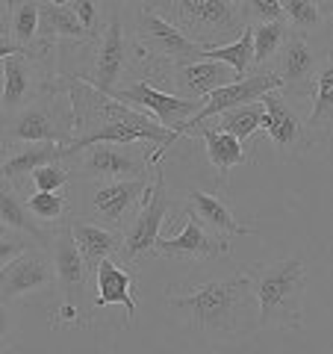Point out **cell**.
<instances>
[{"mask_svg":"<svg viewBox=\"0 0 333 354\" xmlns=\"http://www.w3.org/2000/svg\"><path fill=\"white\" fill-rule=\"evenodd\" d=\"M165 301L204 342H239L260 330L257 298L245 269L230 278L169 286Z\"/></svg>","mask_w":333,"mask_h":354,"instance_id":"6da1fadb","label":"cell"},{"mask_svg":"<svg viewBox=\"0 0 333 354\" xmlns=\"http://www.w3.org/2000/svg\"><path fill=\"white\" fill-rule=\"evenodd\" d=\"M71 97L74 109V139L65 148L68 157L80 153L95 142H151V165H160L171 148V127L160 124L145 109L124 106V101L101 92L80 77L59 80Z\"/></svg>","mask_w":333,"mask_h":354,"instance_id":"7a4b0ae2","label":"cell"},{"mask_svg":"<svg viewBox=\"0 0 333 354\" xmlns=\"http://www.w3.org/2000/svg\"><path fill=\"white\" fill-rule=\"evenodd\" d=\"M245 272L254 286V298H257L260 328H304V292L310 283V269L304 257L251 263L245 266Z\"/></svg>","mask_w":333,"mask_h":354,"instance_id":"3957f363","label":"cell"},{"mask_svg":"<svg viewBox=\"0 0 333 354\" xmlns=\"http://www.w3.org/2000/svg\"><path fill=\"white\" fill-rule=\"evenodd\" d=\"M0 136L6 142H59L68 148L74 139V109L65 86L44 88L27 106L3 115Z\"/></svg>","mask_w":333,"mask_h":354,"instance_id":"277c9868","label":"cell"},{"mask_svg":"<svg viewBox=\"0 0 333 354\" xmlns=\"http://www.w3.org/2000/svg\"><path fill=\"white\" fill-rule=\"evenodd\" d=\"M198 44H216L248 27L239 0H145Z\"/></svg>","mask_w":333,"mask_h":354,"instance_id":"5b68a950","label":"cell"},{"mask_svg":"<svg viewBox=\"0 0 333 354\" xmlns=\"http://www.w3.org/2000/svg\"><path fill=\"white\" fill-rule=\"evenodd\" d=\"M136 41L139 53H145L148 59V74L157 80L165 77V68L171 74L177 65L204 59V44L189 39L183 30H177L171 21H165L148 3H142L136 12Z\"/></svg>","mask_w":333,"mask_h":354,"instance_id":"8992f818","label":"cell"},{"mask_svg":"<svg viewBox=\"0 0 333 354\" xmlns=\"http://www.w3.org/2000/svg\"><path fill=\"white\" fill-rule=\"evenodd\" d=\"M171 209V192L165 183V174L157 171L153 183L148 186V192L142 195V201L136 207V216L124 230V242H121V260L124 263H142L148 257H157V242L160 230L169 218Z\"/></svg>","mask_w":333,"mask_h":354,"instance_id":"52a82bcc","label":"cell"},{"mask_svg":"<svg viewBox=\"0 0 333 354\" xmlns=\"http://www.w3.org/2000/svg\"><path fill=\"white\" fill-rule=\"evenodd\" d=\"M260 104L265 106V121L263 133L269 139V145L277 151V160H292L298 153H304L310 148L307 139V109L304 104L292 101L289 95H283V88H272L260 97Z\"/></svg>","mask_w":333,"mask_h":354,"instance_id":"ba28073f","label":"cell"},{"mask_svg":"<svg viewBox=\"0 0 333 354\" xmlns=\"http://www.w3.org/2000/svg\"><path fill=\"white\" fill-rule=\"evenodd\" d=\"M151 151L139 142H95L80 151L77 171L88 180H124V177H148Z\"/></svg>","mask_w":333,"mask_h":354,"instance_id":"9c48e42d","label":"cell"},{"mask_svg":"<svg viewBox=\"0 0 333 354\" xmlns=\"http://www.w3.org/2000/svg\"><path fill=\"white\" fill-rule=\"evenodd\" d=\"M318 53L316 48L310 44L307 32L301 30H289V36L283 39L280 50L274 53V71L280 77V88L283 95H289L292 101L310 106V95H313V86H316V74H318Z\"/></svg>","mask_w":333,"mask_h":354,"instance_id":"30bf717a","label":"cell"},{"mask_svg":"<svg viewBox=\"0 0 333 354\" xmlns=\"http://www.w3.org/2000/svg\"><path fill=\"white\" fill-rule=\"evenodd\" d=\"M272 88H280V77H277L274 71L269 68H263L257 74H251V77H242V80H233L227 86H218L216 92H209L201 106H198V113L183 121L180 127H174L171 130V145L180 136H189V133H195L201 124H207L209 118H216L218 113H225V109L230 106H239V104H251V101H260V97L265 92H272Z\"/></svg>","mask_w":333,"mask_h":354,"instance_id":"8fae6325","label":"cell"},{"mask_svg":"<svg viewBox=\"0 0 333 354\" xmlns=\"http://www.w3.org/2000/svg\"><path fill=\"white\" fill-rule=\"evenodd\" d=\"M148 177H124V180H95L83 189L86 218L106 227H121L130 209H136L142 195L148 192Z\"/></svg>","mask_w":333,"mask_h":354,"instance_id":"7c38bea8","label":"cell"},{"mask_svg":"<svg viewBox=\"0 0 333 354\" xmlns=\"http://www.w3.org/2000/svg\"><path fill=\"white\" fill-rule=\"evenodd\" d=\"M41 53H12L3 59V95H0V109L3 115L27 106L32 97H39L44 83H53V68L44 65Z\"/></svg>","mask_w":333,"mask_h":354,"instance_id":"4fadbf2b","label":"cell"},{"mask_svg":"<svg viewBox=\"0 0 333 354\" xmlns=\"http://www.w3.org/2000/svg\"><path fill=\"white\" fill-rule=\"evenodd\" d=\"M39 248H27L24 254H18L12 263L3 266L0 272V295L9 298V301H24V298L41 295L48 292L53 283H57V266L53 257Z\"/></svg>","mask_w":333,"mask_h":354,"instance_id":"5bb4252c","label":"cell"},{"mask_svg":"<svg viewBox=\"0 0 333 354\" xmlns=\"http://www.w3.org/2000/svg\"><path fill=\"white\" fill-rule=\"evenodd\" d=\"M113 97H118V101H124L136 109H145V113H151L160 124L171 127V130L180 127L183 121H189L198 113V106H201V101H192V97L162 92V88H157L148 80V77L145 80H133L124 88H115Z\"/></svg>","mask_w":333,"mask_h":354,"instance_id":"9a60e30c","label":"cell"},{"mask_svg":"<svg viewBox=\"0 0 333 354\" xmlns=\"http://www.w3.org/2000/svg\"><path fill=\"white\" fill-rule=\"evenodd\" d=\"M127 59H130V44H127L124 21H121V15L113 12L101 32V41H97L92 74H80V80L92 83L95 88H101L106 95H113L118 88L121 74L127 68Z\"/></svg>","mask_w":333,"mask_h":354,"instance_id":"2e32d148","label":"cell"},{"mask_svg":"<svg viewBox=\"0 0 333 354\" xmlns=\"http://www.w3.org/2000/svg\"><path fill=\"white\" fill-rule=\"evenodd\" d=\"M230 254V236L216 234L207 225H201L195 216L183 221L177 236H160L157 257H180V260H216Z\"/></svg>","mask_w":333,"mask_h":354,"instance_id":"e0dca14e","label":"cell"},{"mask_svg":"<svg viewBox=\"0 0 333 354\" xmlns=\"http://www.w3.org/2000/svg\"><path fill=\"white\" fill-rule=\"evenodd\" d=\"M50 257L57 266V286L59 298L65 301L80 304L86 298V281H88V266L83 260V251L77 245V239L71 234V221H65L53 230L50 239Z\"/></svg>","mask_w":333,"mask_h":354,"instance_id":"ac0fdd59","label":"cell"},{"mask_svg":"<svg viewBox=\"0 0 333 354\" xmlns=\"http://www.w3.org/2000/svg\"><path fill=\"white\" fill-rule=\"evenodd\" d=\"M53 160H68V151L59 142H6V153L0 162V183L21 192L32 171Z\"/></svg>","mask_w":333,"mask_h":354,"instance_id":"d6986e66","label":"cell"},{"mask_svg":"<svg viewBox=\"0 0 333 354\" xmlns=\"http://www.w3.org/2000/svg\"><path fill=\"white\" fill-rule=\"evenodd\" d=\"M88 39H92V32L83 27V21L77 18L74 6L68 3V0H65V3H57V0H41V24H39V39H36V44H32V53L48 57L57 41L83 44Z\"/></svg>","mask_w":333,"mask_h":354,"instance_id":"ffe728a7","label":"cell"},{"mask_svg":"<svg viewBox=\"0 0 333 354\" xmlns=\"http://www.w3.org/2000/svg\"><path fill=\"white\" fill-rule=\"evenodd\" d=\"M304 124L310 145H327L333 139V50H327L318 65Z\"/></svg>","mask_w":333,"mask_h":354,"instance_id":"44dd1931","label":"cell"},{"mask_svg":"<svg viewBox=\"0 0 333 354\" xmlns=\"http://www.w3.org/2000/svg\"><path fill=\"white\" fill-rule=\"evenodd\" d=\"M186 213L195 216L201 225H207L216 234L225 236H254L257 230L248 225H239L233 209L227 204V198L221 192H207V189H192L186 192Z\"/></svg>","mask_w":333,"mask_h":354,"instance_id":"7402d4cb","label":"cell"},{"mask_svg":"<svg viewBox=\"0 0 333 354\" xmlns=\"http://www.w3.org/2000/svg\"><path fill=\"white\" fill-rule=\"evenodd\" d=\"M95 286H97V298L92 310H88V319H92L97 310H104L109 304H124L127 310V328L136 319V301H133V272H127L124 266H118L113 257H104L95 269Z\"/></svg>","mask_w":333,"mask_h":354,"instance_id":"603a6c76","label":"cell"},{"mask_svg":"<svg viewBox=\"0 0 333 354\" xmlns=\"http://www.w3.org/2000/svg\"><path fill=\"white\" fill-rule=\"evenodd\" d=\"M171 80L183 88V97L192 101H204L209 92H216L218 86H227L233 80H242L227 62L221 59H195V62H183L171 71Z\"/></svg>","mask_w":333,"mask_h":354,"instance_id":"cb8c5ba5","label":"cell"},{"mask_svg":"<svg viewBox=\"0 0 333 354\" xmlns=\"http://www.w3.org/2000/svg\"><path fill=\"white\" fill-rule=\"evenodd\" d=\"M71 221V234L77 239V245L83 251V260L88 266V272L97 269V263L104 257H113V254H121V242H124V234L115 227L97 225L92 218H68Z\"/></svg>","mask_w":333,"mask_h":354,"instance_id":"d4e9b609","label":"cell"},{"mask_svg":"<svg viewBox=\"0 0 333 354\" xmlns=\"http://www.w3.org/2000/svg\"><path fill=\"white\" fill-rule=\"evenodd\" d=\"M195 133L204 139V145H207V157H209V162L216 165V171H218V183H221V186H227V174H230V169H236V165L251 162L245 145H242V139H236L233 133L221 130V127H213V124H201Z\"/></svg>","mask_w":333,"mask_h":354,"instance_id":"484cf974","label":"cell"},{"mask_svg":"<svg viewBox=\"0 0 333 354\" xmlns=\"http://www.w3.org/2000/svg\"><path fill=\"white\" fill-rule=\"evenodd\" d=\"M0 225L6 230H15V234H24V236H32L36 239V245H44L50 248V234H44V230L36 225V218L27 209V201L21 198L18 189L12 186L0 183Z\"/></svg>","mask_w":333,"mask_h":354,"instance_id":"4316f807","label":"cell"},{"mask_svg":"<svg viewBox=\"0 0 333 354\" xmlns=\"http://www.w3.org/2000/svg\"><path fill=\"white\" fill-rule=\"evenodd\" d=\"M39 24H41V0H9V18H6V32L18 44L32 50L39 39Z\"/></svg>","mask_w":333,"mask_h":354,"instance_id":"83f0119b","label":"cell"},{"mask_svg":"<svg viewBox=\"0 0 333 354\" xmlns=\"http://www.w3.org/2000/svg\"><path fill=\"white\" fill-rule=\"evenodd\" d=\"M204 59H221L236 71V77H248V71L254 68V30H251V24L233 41L204 44Z\"/></svg>","mask_w":333,"mask_h":354,"instance_id":"f1b7e54d","label":"cell"},{"mask_svg":"<svg viewBox=\"0 0 333 354\" xmlns=\"http://www.w3.org/2000/svg\"><path fill=\"white\" fill-rule=\"evenodd\" d=\"M263 121H265V106L260 101H251V104H239V106H230L225 113H218L213 127H221L233 133L236 139H251L257 130H263Z\"/></svg>","mask_w":333,"mask_h":354,"instance_id":"f546056e","label":"cell"},{"mask_svg":"<svg viewBox=\"0 0 333 354\" xmlns=\"http://www.w3.org/2000/svg\"><path fill=\"white\" fill-rule=\"evenodd\" d=\"M254 30V65H260V71L274 59V53L280 50L283 39L289 36V21H260L251 24Z\"/></svg>","mask_w":333,"mask_h":354,"instance_id":"4dcf8cb0","label":"cell"},{"mask_svg":"<svg viewBox=\"0 0 333 354\" xmlns=\"http://www.w3.org/2000/svg\"><path fill=\"white\" fill-rule=\"evenodd\" d=\"M68 207L71 201L65 198L62 192H32L27 195V209L32 213V218L41 221V225H53V221H62L65 216H68Z\"/></svg>","mask_w":333,"mask_h":354,"instance_id":"1f68e13d","label":"cell"},{"mask_svg":"<svg viewBox=\"0 0 333 354\" xmlns=\"http://www.w3.org/2000/svg\"><path fill=\"white\" fill-rule=\"evenodd\" d=\"M283 6V18L289 21L292 30H301V32H313L321 27V9L316 0H280Z\"/></svg>","mask_w":333,"mask_h":354,"instance_id":"d6a6232c","label":"cell"},{"mask_svg":"<svg viewBox=\"0 0 333 354\" xmlns=\"http://www.w3.org/2000/svg\"><path fill=\"white\" fill-rule=\"evenodd\" d=\"M68 180H71V171H68V165H65L62 160L39 165V169L32 171V177H30L32 189H39V192H59V189L68 186Z\"/></svg>","mask_w":333,"mask_h":354,"instance_id":"836d02e7","label":"cell"},{"mask_svg":"<svg viewBox=\"0 0 333 354\" xmlns=\"http://www.w3.org/2000/svg\"><path fill=\"white\" fill-rule=\"evenodd\" d=\"M242 12H245L248 24H260V21H286L280 0H239Z\"/></svg>","mask_w":333,"mask_h":354,"instance_id":"e575fe53","label":"cell"},{"mask_svg":"<svg viewBox=\"0 0 333 354\" xmlns=\"http://www.w3.org/2000/svg\"><path fill=\"white\" fill-rule=\"evenodd\" d=\"M32 236H24V234H15V230H9V234H0V272H3L6 263H12L18 254H24L30 245H32Z\"/></svg>","mask_w":333,"mask_h":354,"instance_id":"d590c367","label":"cell"},{"mask_svg":"<svg viewBox=\"0 0 333 354\" xmlns=\"http://www.w3.org/2000/svg\"><path fill=\"white\" fill-rule=\"evenodd\" d=\"M68 3L74 6L77 18L83 21V27L92 32H97V18H101V0H68Z\"/></svg>","mask_w":333,"mask_h":354,"instance_id":"8d00e7d4","label":"cell"},{"mask_svg":"<svg viewBox=\"0 0 333 354\" xmlns=\"http://www.w3.org/2000/svg\"><path fill=\"white\" fill-rule=\"evenodd\" d=\"M15 301H9V298L0 295V351L9 346V339H12V330H15V310H12Z\"/></svg>","mask_w":333,"mask_h":354,"instance_id":"74e56055","label":"cell"},{"mask_svg":"<svg viewBox=\"0 0 333 354\" xmlns=\"http://www.w3.org/2000/svg\"><path fill=\"white\" fill-rule=\"evenodd\" d=\"M12 53H32V50H27L24 44H18L9 32H0V62H3L6 57H12Z\"/></svg>","mask_w":333,"mask_h":354,"instance_id":"f35d334b","label":"cell"},{"mask_svg":"<svg viewBox=\"0 0 333 354\" xmlns=\"http://www.w3.org/2000/svg\"><path fill=\"white\" fill-rule=\"evenodd\" d=\"M318 9H321V18L333 21V0H325V3H318Z\"/></svg>","mask_w":333,"mask_h":354,"instance_id":"ab89813d","label":"cell"},{"mask_svg":"<svg viewBox=\"0 0 333 354\" xmlns=\"http://www.w3.org/2000/svg\"><path fill=\"white\" fill-rule=\"evenodd\" d=\"M3 9H9V0H0V27H3Z\"/></svg>","mask_w":333,"mask_h":354,"instance_id":"60d3db41","label":"cell"},{"mask_svg":"<svg viewBox=\"0 0 333 354\" xmlns=\"http://www.w3.org/2000/svg\"><path fill=\"white\" fill-rule=\"evenodd\" d=\"M3 153H6V139L0 136V162H3Z\"/></svg>","mask_w":333,"mask_h":354,"instance_id":"b9f144b4","label":"cell"},{"mask_svg":"<svg viewBox=\"0 0 333 354\" xmlns=\"http://www.w3.org/2000/svg\"><path fill=\"white\" fill-rule=\"evenodd\" d=\"M0 95H3V62H0Z\"/></svg>","mask_w":333,"mask_h":354,"instance_id":"7bdbcfd3","label":"cell"},{"mask_svg":"<svg viewBox=\"0 0 333 354\" xmlns=\"http://www.w3.org/2000/svg\"><path fill=\"white\" fill-rule=\"evenodd\" d=\"M130 3H145V0H130Z\"/></svg>","mask_w":333,"mask_h":354,"instance_id":"ee69618b","label":"cell"},{"mask_svg":"<svg viewBox=\"0 0 333 354\" xmlns=\"http://www.w3.org/2000/svg\"><path fill=\"white\" fill-rule=\"evenodd\" d=\"M316 3H325V0H316Z\"/></svg>","mask_w":333,"mask_h":354,"instance_id":"f6af8a7d","label":"cell"},{"mask_svg":"<svg viewBox=\"0 0 333 354\" xmlns=\"http://www.w3.org/2000/svg\"><path fill=\"white\" fill-rule=\"evenodd\" d=\"M57 3H65V0H57Z\"/></svg>","mask_w":333,"mask_h":354,"instance_id":"bcb514c9","label":"cell"}]
</instances>
